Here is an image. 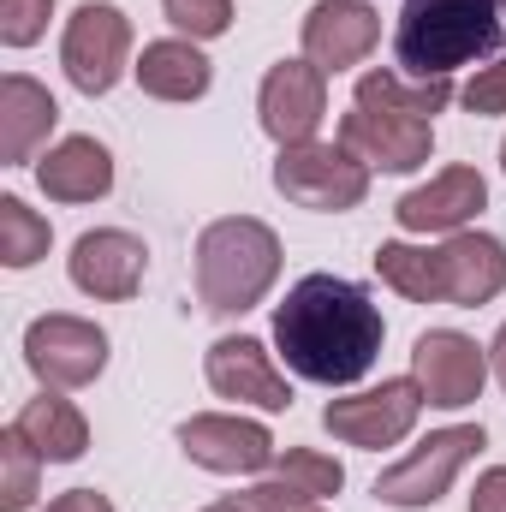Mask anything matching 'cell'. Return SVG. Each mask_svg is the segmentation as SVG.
<instances>
[{"label":"cell","mask_w":506,"mask_h":512,"mask_svg":"<svg viewBox=\"0 0 506 512\" xmlns=\"http://www.w3.org/2000/svg\"><path fill=\"white\" fill-rule=\"evenodd\" d=\"M387 322L364 286L340 274H304L274 310V352L298 382L352 387L376 370Z\"/></svg>","instance_id":"cell-1"},{"label":"cell","mask_w":506,"mask_h":512,"mask_svg":"<svg viewBox=\"0 0 506 512\" xmlns=\"http://www.w3.org/2000/svg\"><path fill=\"white\" fill-rule=\"evenodd\" d=\"M501 0H405L393 24V60L417 84H453L459 66L501 54Z\"/></svg>","instance_id":"cell-2"},{"label":"cell","mask_w":506,"mask_h":512,"mask_svg":"<svg viewBox=\"0 0 506 512\" xmlns=\"http://www.w3.org/2000/svg\"><path fill=\"white\" fill-rule=\"evenodd\" d=\"M280 280V233L256 215L209 221L197 239V298L209 316H245Z\"/></svg>","instance_id":"cell-3"},{"label":"cell","mask_w":506,"mask_h":512,"mask_svg":"<svg viewBox=\"0 0 506 512\" xmlns=\"http://www.w3.org/2000/svg\"><path fill=\"white\" fill-rule=\"evenodd\" d=\"M274 191L310 215H346L370 197V167L346 143H292L274 155Z\"/></svg>","instance_id":"cell-4"},{"label":"cell","mask_w":506,"mask_h":512,"mask_svg":"<svg viewBox=\"0 0 506 512\" xmlns=\"http://www.w3.org/2000/svg\"><path fill=\"white\" fill-rule=\"evenodd\" d=\"M489 447L483 423H453V429H435L429 441H417L399 465H387L376 477V501L381 507H399V512H417V507H435L453 477Z\"/></svg>","instance_id":"cell-5"},{"label":"cell","mask_w":506,"mask_h":512,"mask_svg":"<svg viewBox=\"0 0 506 512\" xmlns=\"http://www.w3.org/2000/svg\"><path fill=\"white\" fill-rule=\"evenodd\" d=\"M60 66H66V78H72L78 96H108L131 72V18L114 0H84L66 18Z\"/></svg>","instance_id":"cell-6"},{"label":"cell","mask_w":506,"mask_h":512,"mask_svg":"<svg viewBox=\"0 0 506 512\" xmlns=\"http://www.w3.org/2000/svg\"><path fill=\"white\" fill-rule=\"evenodd\" d=\"M24 364H30L36 382L54 387V393L90 387L108 370V334H102L90 316H66V310L36 316V322L24 328Z\"/></svg>","instance_id":"cell-7"},{"label":"cell","mask_w":506,"mask_h":512,"mask_svg":"<svg viewBox=\"0 0 506 512\" xmlns=\"http://www.w3.org/2000/svg\"><path fill=\"white\" fill-rule=\"evenodd\" d=\"M423 387L411 376H393L381 387H364V393H346V399H328L322 411V429L346 447H364V453H381V447H399L411 429H417V411H423Z\"/></svg>","instance_id":"cell-8"},{"label":"cell","mask_w":506,"mask_h":512,"mask_svg":"<svg viewBox=\"0 0 506 512\" xmlns=\"http://www.w3.org/2000/svg\"><path fill=\"white\" fill-rule=\"evenodd\" d=\"M256 120L280 149L316 143V131L328 120V72L316 60H274L256 90Z\"/></svg>","instance_id":"cell-9"},{"label":"cell","mask_w":506,"mask_h":512,"mask_svg":"<svg viewBox=\"0 0 506 512\" xmlns=\"http://www.w3.org/2000/svg\"><path fill=\"white\" fill-rule=\"evenodd\" d=\"M411 382L423 387L429 405L465 411V405H477V393L489 382V346H477L459 328H429L411 346Z\"/></svg>","instance_id":"cell-10"},{"label":"cell","mask_w":506,"mask_h":512,"mask_svg":"<svg viewBox=\"0 0 506 512\" xmlns=\"http://www.w3.org/2000/svg\"><path fill=\"white\" fill-rule=\"evenodd\" d=\"M179 447L191 465L215 471V477H251L274 465V435L256 417H233V411H197L179 423Z\"/></svg>","instance_id":"cell-11"},{"label":"cell","mask_w":506,"mask_h":512,"mask_svg":"<svg viewBox=\"0 0 506 512\" xmlns=\"http://www.w3.org/2000/svg\"><path fill=\"white\" fill-rule=\"evenodd\" d=\"M340 143L370 167V173H417L435 155V120H411V114H387L352 102L340 120Z\"/></svg>","instance_id":"cell-12"},{"label":"cell","mask_w":506,"mask_h":512,"mask_svg":"<svg viewBox=\"0 0 506 512\" xmlns=\"http://www.w3.org/2000/svg\"><path fill=\"white\" fill-rule=\"evenodd\" d=\"M66 274H72V286L84 292V298H96V304H126L137 298V286H143V274H149V245L126 233V227H96V233H84L72 256H66Z\"/></svg>","instance_id":"cell-13"},{"label":"cell","mask_w":506,"mask_h":512,"mask_svg":"<svg viewBox=\"0 0 506 512\" xmlns=\"http://www.w3.org/2000/svg\"><path fill=\"white\" fill-rule=\"evenodd\" d=\"M203 376L221 399H239L256 411H292V382L274 370V352L251 334H221L203 358Z\"/></svg>","instance_id":"cell-14"},{"label":"cell","mask_w":506,"mask_h":512,"mask_svg":"<svg viewBox=\"0 0 506 512\" xmlns=\"http://www.w3.org/2000/svg\"><path fill=\"white\" fill-rule=\"evenodd\" d=\"M483 209H489V179L477 167H441L429 185H417L393 203V221L405 233L429 239V233H465Z\"/></svg>","instance_id":"cell-15"},{"label":"cell","mask_w":506,"mask_h":512,"mask_svg":"<svg viewBox=\"0 0 506 512\" xmlns=\"http://www.w3.org/2000/svg\"><path fill=\"white\" fill-rule=\"evenodd\" d=\"M376 42H381V12L370 0H316L310 18H304V60H316L328 78L364 66Z\"/></svg>","instance_id":"cell-16"},{"label":"cell","mask_w":506,"mask_h":512,"mask_svg":"<svg viewBox=\"0 0 506 512\" xmlns=\"http://www.w3.org/2000/svg\"><path fill=\"white\" fill-rule=\"evenodd\" d=\"M441 251V280H447V304L459 310H483L506 292V245L495 233H447Z\"/></svg>","instance_id":"cell-17"},{"label":"cell","mask_w":506,"mask_h":512,"mask_svg":"<svg viewBox=\"0 0 506 512\" xmlns=\"http://www.w3.org/2000/svg\"><path fill=\"white\" fill-rule=\"evenodd\" d=\"M131 78H137V90L155 96V102H203L209 84H215V66H209L203 42H191V36H161V42H143Z\"/></svg>","instance_id":"cell-18"},{"label":"cell","mask_w":506,"mask_h":512,"mask_svg":"<svg viewBox=\"0 0 506 512\" xmlns=\"http://www.w3.org/2000/svg\"><path fill=\"white\" fill-rule=\"evenodd\" d=\"M54 126H60V102L48 96V84H36L24 72H6L0 78V161L6 167L36 161V149L48 143Z\"/></svg>","instance_id":"cell-19"},{"label":"cell","mask_w":506,"mask_h":512,"mask_svg":"<svg viewBox=\"0 0 506 512\" xmlns=\"http://www.w3.org/2000/svg\"><path fill=\"white\" fill-rule=\"evenodd\" d=\"M36 185H42V197H54V203H96V197L114 191V155H108V143H96V137H60V143L36 161Z\"/></svg>","instance_id":"cell-20"},{"label":"cell","mask_w":506,"mask_h":512,"mask_svg":"<svg viewBox=\"0 0 506 512\" xmlns=\"http://www.w3.org/2000/svg\"><path fill=\"white\" fill-rule=\"evenodd\" d=\"M12 429L42 453V465H78L90 453V417L72 399H60L54 387H42V399H30L12 417Z\"/></svg>","instance_id":"cell-21"},{"label":"cell","mask_w":506,"mask_h":512,"mask_svg":"<svg viewBox=\"0 0 506 512\" xmlns=\"http://www.w3.org/2000/svg\"><path fill=\"white\" fill-rule=\"evenodd\" d=\"M376 274L411 304H447V280H441V251L429 245H381L376 251Z\"/></svg>","instance_id":"cell-22"},{"label":"cell","mask_w":506,"mask_h":512,"mask_svg":"<svg viewBox=\"0 0 506 512\" xmlns=\"http://www.w3.org/2000/svg\"><path fill=\"white\" fill-rule=\"evenodd\" d=\"M352 102L387 108V114H411V120H435L453 102V84H405V72H364Z\"/></svg>","instance_id":"cell-23"},{"label":"cell","mask_w":506,"mask_h":512,"mask_svg":"<svg viewBox=\"0 0 506 512\" xmlns=\"http://www.w3.org/2000/svg\"><path fill=\"white\" fill-rule=\"evenodd\" d=\"M54 245V227L24 203V197H0V262L6 268H36Z\"/></svg>","instance_id":"cell-24"},{"label":"cell","mask_w":506,"mask_h":512,"mask_svg":"<svg viewBox=\"0 0 506 512\" xmlns=\"http://www.w3.org/2000/svg\"><path fill=\"white\" fill-rule=\"evenodd\" d=\"M274 477L292 483V489L310 495V501H328V495L346 489V465H340L334 453H316V447H286V453H274Z\"/></svg>","instance_id":"cell-25"},{"label":"cell","mask_w":506,"mask_h":512,"mask_svg":"<svg viewBox=\"0 0 506 512\" xmlns=\"http://www.w3.org/2000/svg\"><path fill=\"white\" fill-rule=\"evenodd\" d=\"M36 483H42V453L18 429H6L0 435V512H30Z\"/></svg>","instance_id":"cell-26"},{"label":"cell","mask_w":506,"mask_h":512,"mask_svg":"<svg viewBox=\"0 0 506 512\" xmlns=\"http://www.w3.org/2000/svg\"><path fill=\"white\" fill-rule=\"evenodd\" d=\"M161 18L191 42H215L233 30V0H161Z\"/></svg>","instance_id":"cell-27"},{"label":"cell","mask_w":506,"mask_h":512,"mask_svg":"<svg viewBox=\"0 0 506 512\" xmlns=\"http://www.w3.org/2000/svg\"><path fill=\"white\" fill-rule=\"evenodd\" d=\"M48 18H54V0H0V42L6 48H30L48 36Z\"/></svg>","instance_id":"cell-28"},{"label":"cell","mask_w":506,"mask_h":512,"mask_svg":"<svg viewBox=\"0 0 506 512\" xmlns=\"http://www.w3.org/2000/svg\"><path fill=\"white\" fill-rule=\"evenodd\" d=\"M465 108H471L477 120H495V114H506V48L489 60V66H477V78L465 84Z\"/></svg>","instance_id":"cell-29"},{"label":"cell","mask_w":506,"mask_h":512,"mask_svg":"<svg viewBox=\"0 0 506 512\" xmlns=\"http://www.w3.org/2000/svg\"><path fill=\"white\" fill-rule=\"evenodd\" d=\"M233 501H239V512H328L322 501L298 495V489H292V483H280V477H274V483H251V489H245V495H233Z\"/></svg>","instance_id":"cell-30"},{"label":"cell","mask_w":506,"mask_h":512,"mask_svg":"<svg viewBox=\"0 0 506 512\" xmlns=\"http://www.w3.org/2000/svg\"><path fill=\"white\" fill-rule=\"evenodd\" d=\"M471 512H506V465H489L471 489Z\"/></svg>","instance_id":"cell-31"},{"label":"cell","mask_w":506,"mask_h":512,"mask_svg":"<svg viewBox=\"0 0 506 512\" xmlns=\"http://www.w3.org/2000/svg\"><path fill=\"white\" fill-rule=\"evenodd\" d=\"M48 512H114V501L102 489H66V495L48 501Z\"/></svg>","instance_id":"cell-32"},{"label":"cell","mask_w":506,"mask_h":512,"mask_svg":"<svg viewBox=\"0 0 506 512\" xmlns=\"http://www.w3.org/2000/svg\"><path fill=\"white\" fill-rule=\"evenodd\" d=\"M489 370H495V382L506 387V322H501V334H495V346H489Z\"/></svg>","instance_id":"cell-33"},{"label":"cell","mask_w":506,"mask_h":512,"mask_svg":"<svg viewBox=\"0 0 506 512\" xmlns=\"http://www.w3.org/2000/svg\"><path fill=\"white\" fill-rule=\"evenodd\" d=\"M203 512H239V501H215V507H203Z\"/></svg>","instance_id":"cell-34"},{"label":"cell","mask_w":506,"mask_h":512,"mask_svg":"<svg viewBox=\"0 0 506 512\" xmlns=\"http://www.w3.org/2000/svg\"><path fill=\"white\" fill-rule=\"evenodd\" d=\"M501 173H506V143H501Z\"/></svg>","instance_id":"cell-35"}]
</instances>
